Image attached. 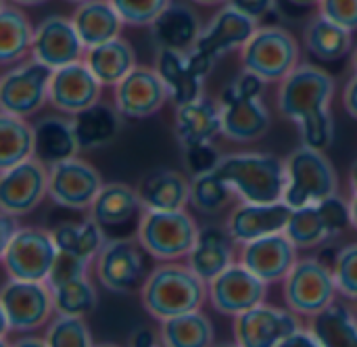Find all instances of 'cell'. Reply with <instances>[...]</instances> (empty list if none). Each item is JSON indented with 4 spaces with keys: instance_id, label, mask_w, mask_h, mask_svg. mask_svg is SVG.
<instances>
[{
    "instance_id": "1",
    "label": "cell",
    "mask_w": 357,
    "mask_h": 347,
    "mask_svg": "<svg viewBox=\"0 0 357 347\" xmlns=\"http://www.w3.org/2000/svg\"><path fill=\"white\" fill-rule=\"evenodd\" d=\"M335 77L312 63L297 65L278 88V109L299 126L301 140L307 147L326 151L335 138V119L331 101Z\"/></svg>"
},
{
    "instance_id": "2",
    "label": "cell",
    "mask_w": 357,
    "mask_h": 347,
    "mask_svg": "<svg viewBox=\"0 0 357 347\" xmlns=\"http://www.w3.org/2000/svg\"><path fill=\"white\" fill-rule=\"evenodd\" d=\"M205 300H209L207 283L188 264L180 262H161L140 287V302L146 314L159 323L201 310Z\"/></svg>"
},
{
    "instance_id": "3",
    "label": "cell",
    "mask_w": 357,
    "mask_h": 347,
    "mask_svg": "<svg viewBox=\"0 0 357 347\" xmlns=\"http://www.w3.org/2000/svg\"><path fill=\"white\" fill-rule=\"evenodd\" d=\"M215 172L247 203L284 201L287 161L268 153H238L222 157Z\"/></svg>"
},
{
    "instance_id": "4",
    "label": "cell",
    "mask_w": 357,
    "mask_h": 347,
    "mask_svg": "<svg viewBox=\"0 0 357 347\" xmlns=\"http://www.w3.org/2000/svg\"><path fill=\"white\" fill-rule=\"evenodd\" d=\"M264 82L259 75L245 71L222 92V134L234 142H253L270 130V111L261 101Z\"/></svg>"
},
{
    "instance_id": "5",
    "label": "cell",
    "mask_w": 357,
    "mask_h": 347,
    "mask_svg": "<svg viewBox=\"0 0 357 347\" xmlns=\"http://www.w3.org/2000/svg\"><path fill=\"white\" fill-rule=\"evenodd\" d=\"M339 193V176L324 151L301 145L287 157L284 203L293 209L318 203Z\"/></svg>"
},
{
    "instance_id": "6",
    "label": "cell",
    "mask_w": 357,
    "mask_h": 347,
    "mask_svg": "<svg viewBox=\"0 0 357 347\" xmlns=\"http://www.w3.org/2000/svg\"><path fill=\"white\" fill-rule=\"evenodd\" d=\"M199 237V226L184 209L151 212L144 209L138 220L136 239L144 251L159 262L186 260Z\"/></svg>"
},
{
    "instance_id": "7",
    "label": "cell",
    "mask_w": 357,
    "mask_h": 347,
    "mask_svg": "<svg viewBox=\"0 0 357 347\" xmlns=\"http://www.w3.org/2000/svg\"><path fill=\"white\" fill-rule=\"evenodd\" d=\"M2 312V344L13 333H33L50 323L54 312L52 291L42 281L8 279L0 291Z\"/></svg>"
},
{
    "instance_id": "8",
    "label": "cell",
    "mask_w": 357,
    "mask_h": 347,
    "mask_svg": "<svg viewBox=\"0 0 357 347\" xmlns=\"http://www.w3.org/2000/svg\"><path fill=\"white\" fill-rule=\"evenodd\" d=\"M241 63L264 82H282L299 65V42L284 27H257L241 48Z\"/></svg>"
},
{
    "instance_id": "9",
    "label": "cell",
    "mask_w": 357,
    "mask_h": 347,
    "mask_svg": "<svg viewBox=\"0 0 357 347\" xmlns=\"http://www.w3.org/2000/svg\"><path fill=\"white\" fill-rule=\"evenodd\" d=\"M351 226V207L337 195H331L318 203L293 209L287 235L297 249H314L331 239H337Z\"/></svg>"
},
{
    "instance_id": "10",
    "label": "cell",
    "mask_w": 357,
    "mask_h": 347,
    "mask_svg": "<svg viewBox=\"0 0 357 347\" xmlns=\"http://www.w3.org/2000/svg\"><path fill=\"white\" fill-rule=\"evenodd\" d=\"M0 253L8 279L46 283L59 247L54 243L52 230L25 226L17 230V235L0 249Z\"/></svg>"
},
{
    "instance_id": "11",
    "label": "cell",
    "mask_w": 357,
    "mask_h": 347,
    "mask_svg": "<svg viewBox=\"0 0 357 347\" xmlns=\"http://www.w3.org/2000/svg\"><path fill=\"white\" fill-rule=\"evenodd\" d=\"M52 67L38 59L19 61L6 69L0 80V109L2 113L29 117L48 103Z\"/></svg>"
},
{
    "instance_id": "12",
    "label": "cell",
    "mask_w": 357,
    "mask_h": 347,
    "mask_svg": "<svg viewBox=\"0 0 357 347\" xmlns=\"http://www.w3.org/2000/svg\"><path fill=\"white\" fill-rule=\"evenodd\" d=\"M337 291L339 289L333 268L314 258L297 260L293 270L287 274L282 287L287 308L299 316L310 318L328 308L335 302Z\"/></svg>"
},
{
    "instance_id": "13",
    "label": "cell",
    "mask_w": 357,
    "mask_h": 347,
    "mask_svg": "<svg viewBox=\"0 0 357 347\" xmlns=\"http://www.w3.org/2000/svg\"><path fill=\"white\" fill-rule=\"evenodd\" d=\"M144 253L138 239H107L94 260L98 283L111 293H132L134 289H140L149 276Z\"/></svg>"
},
{
    "instance_id": "14",
    "label": "cell",
    "mask_w": 357,
    "mask_h": 347,
    "mask_svg": "<svg viewBox=\"0 0 357 347\" xmlns=\"http://www.w3.org/2000/svg\"><path fill=\"white\" fill-rule=\"evenodd\" d=\"M207 291L213 310L234 318L251 308L266 304L268 283L251 272L243 262H234L207 283Z\"/></svg>"
},
{
    "instance_id": "15",
    "label": "cell",
    "mask_w": 357,
    "mask_h": 347,
    "mask_svg": "<svg viewBox=\"0 0 357 347\" xmlns=\"http://www.w3.org/2000/svg\"><path fill=\"white\" fill-rule=\"evenodd\" d=\"M50 168L38 157L21 161L0 176V209L10 216L31 214L48 197Z\"/></svg>"
},
{
    "instance_id": "16",
    "label": "cell",
    "mask_w": 357,
    "mask_h": 347,
    "mask_svg": "<svg viewBox=\"0 0 357 347\" xmlns=\"http://www.w3.org/2000/svg\"><path fill=\"white\" fill-rule=\"evenodd\" d=\"M259 21L241 13L232 4H224L211 21L201 29L195 46L190 48L203 61L215 65V61L232 50H241L255 34Z\"/></svg>"
},
{
    "instance_id": "17",
    "label": "cell",
    "mask_w": 357,
    "mask_h": 347,
    "mask_svg": "<svg viewBox=\"0 0 357 347\" xmlns=\"http://www.w3.org/2000/svg\"><path fill=\"white\" fill-rule=\"evenodd\" d=\"M105 186L100 174L77 157H69L50 165L48 197L54 205L65 209H90L96 195Z\"/></svg>"
},
{
    "instance_id": "18",
    "label": "cell",
    "mask_w": 357,
    "mask_h": 347,
    "mask_svg": "<svg viewBox=\"0 0 357 347\" xmlns=\"http://www.w3.org/2000/svg\"><path fill=\"white\" fill-rule=\"evenodd\" d=\"M169 98V90L155 67L136 65L113 86V103L123 117L144 119L155 115Z\"/></svg>"
},
{
    "instance_id": "19",
    "label": "cell",
    "mask_w": 357,
    "mask_h": 347,
    "mask_svg": "<svg viewBox=\"0 0 357 347\" xmlns=\"http://www.w3.org/2000/svg\"><path fill=\"white\" fill-rule=\"evenodd\" d=\"M301 327L299 314L274 306H257L234 316L232 333L241 347H280L282 339Z\"/></svg>"
},
{
    "instance_id": "20",
    "label": "cell",
    "mask_w": 357,
    "mask_h": 347,
    "mask_svg": "<svg viewBox=\"0 0 357 347\" xmlns=\"http://www.w3.org/2000/svg\"><path fill=\"white\" fill-rule=\"evenodd\" d=\"M155 69L165 82L169 98L176 105H184L203 96V82L213 69V65L203 61L192 50L159 48Z\"/></svg>"
},
{
    "instance_id": "21",
    "label": "cell",
    "mask_w": 357,
    "mask_h": 347,
    "mask_svg": "<svg viewBox=\"0 0 357 347\" xmlns=\"http://www.w3.org/2000/svg\"><path fill=\"white\" fill-rule=\"evenodd\" d=\"M102 96V82L92 73L86 61H75L52 71L48 103L67 115L92 107Z\"/></svg>"
},
{
    "instance_id": "22",
    "label": "cell",
    "mask_w": 357,
    "mask_h": 347,
    "mask_svg": "<svg viewBox=\"0 0 357 347\" xmlns=\"http://www.w3.org/2000/svg\"><path fill=\"white\" fill-rule=\"evenodd\" d=\"M29 54L52 69H59L63 65L82 61L86 46L77 36L71 17L50 15L36 25Z\"/></svg>"
},
{
    "instance_id": "23",
    "label": "cell",
    "mask_w": 357,
    "mask_h": 347,
    "mask_svg": "<svg viewBox=\"0 0 357 347\" xmlns=\"http://www.w3.org/2000/svg\"><path fill=\"white\" fill-rule=\"evenodd\" d=\"M297 245L289 239L287 232H274L245 243L241 262L270 285L287 279V274L297 264Z\"/></svg>"
},
{
    "instance_id": "24",
    "label": "cell",
    "mask_w": 357,
    "mask_h": 347,
    "mask_svg": "<svg viewBox=\"0 0 357 347\" xmlns=\"http://www.w3.org/2000/svg\"><path fill=\"white\" fill-rule=\"evenodd\" d=\"M293 207L284 201L276 203H247L234 207L230 214L226 228L234 237L236 243L245 245L249 241L261 239L266 235L284 232L291 220Z\"/></svg>"
},
{
    "instance_id": "25",
    "label": "cell",
    "mask_w": 357,
    "mask_h": 347,
    "mask_svg": "<svg viewBox=\"0 0 357 347\" xmlns=\"http://www.w3.org/2000/svg\"><path fill=\"white\" fill-rule=\"evenodd\" d=\"M234 237L226 226L207 224L199 228L197 243L186 258V264L205 281H213L230 264H234Z\"/></svg>"
},
{
    "instance_id": "26",
    "label": "cell",
    "mask_w": 357,
    "mask_h": 347,
    "mask_svg": "<svg viewBox=\"0 0 357 347\" xmlns=\"http://www.w3.org/2000/svg\"><path fill=\"white\" fill-rule=\"evenodd\" d=\"M201 19L197 10L184 2H172L151 25V42L155 48L190 50L201 34Z\"/></svg>"
},
{
    "instance_id": "27",
    "label": "cell",
    "mask_w": 357,
    "mask_h": 347,
    "mask_svg": "<svg viewBox=\"0 0 357 347\" xmlns=\"http://www.w3.org/2000/svg\"><path fill=\"white\" fill-rule=\"evenodd\" d=\"M218 134H222L220 103L199 96L176 107V136L180 147L192 142H211Z\"/></svg>"
},
{
    "instance_id": "28",
    "label": "cell",
    "mask_w": 357,
    "mask_h": 347,
    "mask_svg": "<svg viewBox=\"0 0 357 347\" xmlns=\"http://www.w3.org/2000/svg\"><path fill=\"white\" fill-rule=\"evenodd\" d=\"M88 212L90 218L107 230L128 226L140 216V212H144V207L138 197V189L123 182H111L100 189Z\"/></svg>"
},
{
    "instance_id": "29",
    "label": "cell",
    "mask_w": 357,
    "mask_h": 347,
    "mask_svg": "<svg viewBox=\"0 0 357 347\" xmlns=\"http://www.w3.org/2000/svg\"><path fill=\"white\" fill-rule=\"evenodd\" d=\"M71 21L86 48L119 38L121 27L126 25L111 0H88L77 4Z\"/></svg>"
},
{
    "instance_id": "30",
    "label": "cell",
    "mask_w": 357,
    "mask_h": 347,
    "mask_svg": "<svg viewBox=\"0 0 357 347\" xmlns=\"http://www.w3.org/2000/svg\"><path fill=\"white\" fill-rule=\"evenodd\" d=\"M138 197L144 209L174 212L190 203V182L174 170H157L138 184Z\"/></svg>"
},
{
    "instance_id": "31",
    "label": "cell",
    "mask_w": 357,
    "mask_h": 347,
    "mask_svg": "<svg viewBox=\"0 0 357 347\" xmlns=\"http://www.w3.org/2000/svg\"><path fill=\"white\" fill-rule=\"evenodd\" d=\"M121 113L115 105L94 103L73 115V128L82 151H92L111 145L121 132Z\"/></svg>"
},
{
    "instance_id": "32",
    "label": "cell",
    "mask_w": 357,
    "mask_h": 347,
    "mask_svg": "<svg viewBox=\"0 0 357 347\" xmlns=\"http://www.w3.org/2000/svg\"><path fill=\"white\" fill-rule=\"evenodd\" d=\"M33 134H36L33 157H38L48 168L69 157H75V153L82 151L75 136L73 119L48 115L33 124Z\"/></svg>"
},
{
    "instance_id": "33",
    "label": "cell",
    "mask_w": 357,
    "mask_h": 347,
    "mask_svg": "<svg viewBox=\"0 0 357 347\" xmlns=\"http://www.w3.org/2000/svg\"><path fill=\"white\" fill-rule=\"evenodd\" d=\"M84 61L102 86H115L138 65L132 44L121 36L86 48Z\"/></svg>"
},
{
    "instance_id": "34",
    "label": "cell",
    "mask_w": 357,
    "mask_h": 347,
    "mask_svg": "<svg viewBox=\"0 0 357 347\" xmlns=\"http://www.w3.org/2000/svg\"><path fill=\"white\" fill-rule=\"evenodd\" d=\"M354 31L347 27L331 21L324 15H316L307 21L303 29V42L305 48L320 61H339L347 57L354 48Z\"/></svg>"
},
{
    "instance_id": "35",
    "label": "cell",
    "mask_w": 357,
    "mask_h": 347,
    "mask_svg": "<svg viewBox=\"0 0 357 347\" xmlns=\"http://www.w3.org/2000/svg\"><path fill=\"white\" fill-rule=\"evenodd\" d=\"M33 29L27 15L15 2H2L0 6V63H19L27 52H31Z\"/></svg>"
},
{
    "instance_id": "36",
    "label": "cell",
    "mask_w": 357,
    "mask_h": 347,
    "mask_svg": "<svg viewBox=\"0 0 357 347\" xmlns=\"http://www.w3.org/2000/svg\"><path fill=\"white\" fill-rule=\"evenodd\" d=\"M159 337L167 347H209L215 341V331L211 320L201 310H195L161 320Z\"/></svg>"
},
{
    "instance_id": "37",
    "label": "cell",
    "mask_w": 357,
    "mask_h": 347,
    "mask_svg": "<svg viewBox=\"0 0 357 347\" xmlns=\"http://www.w3.org/2000/svg\"><path fill=\"white\" fill-rule=\"evenodd\" d=\"M310 329L316 333L322 347H357V318L343 304L333 302L328 308L312 316Z\"/></svg>"
},
{
    "instance_id": "38",
    "label": "cell",
    "mask_w": 357,
    "mask_h": 347,
    "mask_svg": "<svg viewBox=\"0 0 357 347\" xmlns=\"http://www.w3.org/2000/svg\"><path fill=\"white\" fill-rule=\"evenodd\" d=\"M52 237H54L59 251L75 253L88 262L96 260L102 245L107 243L105 228L98 222H94L90 216L88 220H82V222H63L54 226Z\"/></svg>"
},
{
    "instance_id": "39",
    "label": "cell",
    "mask_w": 357,
    "mask_h": 347,
    "mask_svg": "<svg viewBox=\"0 0 357 347\" xmlns=\"http://www.w3.org/2000/svg\"><path fill=\"white\" fill-rule=\"evenodd\" d=\"M36 153L33 126L25 117L0 115V170H8L21 161L31 159Z\"/></svg>"
},
{
    "instance_id": "40",
    "label": "cell",
    "mask_w": 357,
    "mask_h": 347,
    "mask_svg": "<svg viewBox=\"0 0 357 347\" xmlns=\"http://www.w3.org/2000/svg\"><path fill=\"white\" fill-rule=\"evenodd\" d=\"M232 197H236L234 191L215 170L190 180V203L199 214L215 216L232 203Z\"/></svg>"
},
{
    "instance_id": "41",
    "label": "cell",
    "mask_w": 357,
    "mask_h": 347,
    "mask_svg": "<svg viewBox=\"0 0 357 347\" xmlns=\"http://www.w3.org/2000/svg\"><path fill=\"white\" fill-rule=\"evenodd\" d=\"M52 300H54V312L56 314H71V316H88L96 310L98 293L88 276L63 283L59 287H52Z\"/></svg>"
},
{
    "instance_id": "42",
    "label": "cell",
    "mask_w": 357,
    "mask_h": 347,
    "mask_svg": "<svg viewBox=\"0 0 357 347\" xmlns=\"http://www.w3.org/2000/svg\"><path fill=\"white\" fill-rule=\"evenodd\" d=\"M86 316H71V314H56L46 327V344L48 347H90L92 333Z\"/></svg>"
},
{
    "instance_id": "43",
    "label": "cell",
    "mask_w": 357,
    "mask_h": 347,
    "mask_svg": "<svg viewBox=\"0 0 357 347\" xmlns=\"http://www.w3.org/2000/svg\"><path fill=\"white\" fill-rule=\"evenodd\" d=\"M126 25L149 27L169 4L172 0H111Z\"/></svg>"
},
{
    "instance_id": "44",
    "label": "cell",
    "mask_w": 357,
    "mask_h": 347,
    "mask_svg": "<svg viewBox=\"0 0 357 347\" xmlns=\"http://www.w3.org/2000/svg\"><path fill=\"white\" fill-rule=\"evenodd\" d=\"M335 281L341 295L357 302V243L345 245L335 258Z\"/></svg>"
},
{
    "instance_id": "45",
    "label": "cell",
    "mask_w": 357,
    "mask_h": 347,
    "mask_svg": "<svg viewBox=\"0 0 357 347\" xmlns=\"http://www.w3.org/2000/svg\"><path fill=\"white\" fill-rule=\"evenodd\" d=\"M220 161H222V155L211 142L182 145V163L190 176L209 174L220 165Z\"/></svg>"
},
{
    "instance_id": "46",
    "label": "cell",
    "mask_w": 357,
    "mask_h": 347,
    "mask_svg": "<svg viewBox=\"0 0 357 347\" xmlns=\"http://www.w3.org/2000/svg\"><path fill=\"white\" fill-rule=\"evenodd\" d=\"M88 266H90L88 260H84L75 253H69V251H59L56 260L52 264V270L46 279V285L52 289V287H59L63 283L88 276Z\"/></svg>"
},
{
    "instance_id": "47",
    "label": "cell",
    "mask_w": 357,
    "mask_h": 347,
    "mask_svg": "<svg viewBox=\"0 0 357 347\" xmlns=\"http://www.w3.org/2000/svg\"><path fill=\"white\" fill-rule=\"evenodd\" d=\"M318 13L349 31H357V0H320Z\"/></svg>"
},
{
    "instance_id": "48",
    "label": "cell",
    "mask_w": 357,
    "mask_h": 347,
    "mask_svg": "<svg viewBox=\"0 0 357 347\" xmlns=\"http://www.w3.org/2000/svg\"><path fill=\"white\" fill-rule=\"evenodd\" d=\"M226 4H232L241 13H245V15H249V17L259 21V19L268 17L274 10L276 0H228Z\"/></svg>"
},
{
    "instance_id": "49",
    "label": "cell",
    "mask_w": 357,
    "mask_h": 347,
    "mask_svg": "<svg viewBox=\"0 0 357 347\" xmlns=\"http://www.w3.org/2000/svg\"><path fill=\"white\" fill-rule=\"evenodd\" d=\"M280 347H322L320 339L316 337V333L312 329H295L289 337L282 339Z\"/></svg>"
},
{
    "instance_id": "50",
    "label": "cell",
    "mask_w": 357,
    "mask_h": 347,
    "mask_svg": "<svg viewBox=\"0 0 357 347\" xmlns=\"http://www.w3.org/2000/svg\"><path fill=\"white\" fill-rule=\"evenodd\" d=\"M343 107L345 111L357 119V73L345 84V90H343Z\"/></svg>"
},
{
    "instance_id": "51",
    "label": "cell",
    "mask_w": 357,
    "mask_h": 347,
    "mask_svg": "<svg viewBox=\"0 0 357 347\" xmlns=\"http://www.w3.org/2000/svg\"><path fill=\"white\" fill-rule=\"evenodd\" d=\"M21 226L17 224V216H10V214H4L2 212V218H0V237H2V243H0V249L17 235Z\"/></svg>"
},
{
    "instance_id": "52",
    "label": "cell",
    "mask_w": 357,
    "mask_h": 347,
    "mask_svg": "<svg viewBox=\"0 0 357 347\" xmlns=\"http://www.w3.org/2000/svg\"><path fill=\"white\" fill-rule=\"evenodd\" d=\"M161 341V337H157L151 329H146V327H140V329H136L132 335H130V346H136V347H151V346H157Z\"/></svg>"
},
{
    "instance_id": "53",
    "label": "cell",
    "mask_w": 357,
    "mask_h": 347,
    "mask_svg": "<svg viewBox=\"0 0 357 347\" xmlns=\"http://www.w3.org/2000/svg\"><path fill=\"white\" fill-rule=\"evenodd\" d=\"M13 346H19V347H48L46 344V339H40V337H33V335H29V337H23V339H17Z\"/></svg>"
},
{
    "instance_id": "54",
    "label": "cell",
    "mask_w": 357,
    "mask_h": 347,
    "mask_svg": "<svg viewBox=\"0 0 357 347\" xmlns=\"http://www.w3.org/2000/svg\"><path fill=\"white\" fill-rule=\"evenodd\" d=\"M349 207H351V226L357 230V193H354V199H351Z\"/></svg>"
},
{
    "instance_id": "55",
    "label": "cell",
    "mask_w": 357,
    "mask_h": 347,
    "mask_svg": "<svg viewBox=\"0 0 357 347\" xmlns=\"http://www.w3.org/2000/svg\"><path fill=\"white\" fill-rule=\"evenodd\" d=\"M287 2H291L295 6H318L320 4V0H287Z\"/></svg>"
},
{
    "instance_id": "56",
    "label": "cell",
    "mask_w": 357,
    "mask_h": 347,
    "mask_svg": "<svg viewBox=\"0 0 357 347\" xmlns=\"http://www.w3.org/2000/svg\"><path fill=\"white\" fill-rule=\"evenodd\" d=\"M10 2H15V4H19V6H38V4L48 2V0H10Z\"/></svg>"
},
{
    "instance_id": "57",
    "label": "cell",
    "mask_w": 357,
    "mask_h": 347,
    "mask_svg": "<svg viewBox=\"0 0 357 347\" xmlns=\"http://www.w3.org/2000/svg\"><path fill=\"white\" fill-rule=\"evenodd\" d=\"M349 184H351V191L357 193V161L354 163V168H351V174H349Z\"/></svg>"
},
{
    "instance_id": "58",
    "label": "cell",
    "mask_w": 357,
    "mask_h": 347,
    "mask_svg": "<svg viewBox=\"0 0 357 347\" xmlns=\"http://www.w3.org/2000/svg\"><path fill=\"white\" fill-rule=\"evenodd\" d=\"M197 4H203V6H215V4H226L228 0H192Z\"/></svg>"
},
{
    "instance_id": "59",
    "label": "cell",
    "mask_w": 357,
    "mask_h": 347,
    "mask_svg": "<svg viewBox=\"0 0 357 347\" xmlns=\"http://www.w3.org/2000/svg\"><path fill=\"white\" fill-rule=\"evenodd\" d=\"M351 65H354V69H356V73H357V46H356V50L351 52Z\"/></svg>"
},
{
    "instance_id": "60",
    "label": "cell",
    "mask_w": 357,
    "mask_h": 347,
    "mask_svg": "<svg viewBox=\"0 0 357 347\" xmlns=\"http://www.w3.org/2000/svg\"><path fill=\"white\" fill-rule=\"evenodd\" d=\"M67 2H73V4H82V2H88V0H67Z\"/></svg>"
}]
</instances>
